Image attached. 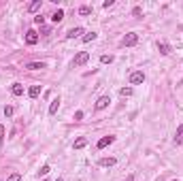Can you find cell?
<instances>
[{
  "instance_id": "cell-1",
  "label": "cell",
  "mask_w": 183,
  "mask_h": 181,
  "mask_svg": "<svg viewBox=\"0 0 183 181\" xmlns=\"http://www.w3.org/2000/svg\"><path fill=\"white\" fill-rule=\"evenodd\" d=\"M136 43H138V34H136V32H128V34L123 36V41H122L123 47H132V45H136Z\"/></svg>"
},
{
  "instance_id": "cell-2",
  "label": "cell",
  "mask_w": 183,
  "mask_h": 181,
  "mask_svg": "<svg viewBox=\"0 0 183 181\" xmlns=\"http://www.w3.org/2000/svg\"><path fill=\"white\" fill-rule=\"evenodd\" d=\"M143 81H145V72H143V71H136V72H132V75H130V83H132V85L143 83Z\"/></svg>"
},
{
  "instance_id": "cell-3",
  "label": "cell",
  "mask_w": 183,
  "mask_h": 181,
  "mask_svg": "<svg viewBox=\"0 0 183 181\" xmlns=\"http://www.w3.org/2000/svg\"><path fill=\"white\" fill-rule=\"evenodd\" d=\"M89 60V53H87V51H81V53H77V58H75V66H83V64H85V62Z\"/></svg>"
},
{
  "instance_id": "cell-4",
  "label": "cell",
  "mask_w": 183,
  "mask_h": 181,
  "mask_svg": "<svg viewBox=\"0 0 183 181\" xmlns=\"http://www.w3.org/2000/svg\"><path fill=\"white\" fill-rule=\"evenodd\" d=\"M109 102H111V98L109 96H100L96 100V111H102V109H107L109 107Z\"/></svg>"
},
{
  "instance_id": "cell-5",
  "label": "cell",
  "mask_w": 183,
  "mask_h": 181,
  "mask_svg": "<svg viewBox=\"0 0 183 181\" xmlns=\"http://www.w3.org/2000/svg\"><path fill=\"white\" fill-rule=\"evenodd\" d=\"M26 43H28V45H36L38 43V34L34 30H28V32H26Z\"/></svg>"
},
{
  "instance_id": "cell-6",
  "label": "cell",
  "mask_w": 183,
  "mask_h": 181,
  "mask_svg": "<svg viewBox=\"0 0 183 181\" xmlns=\"http://www.w3.org/2000/svg\"><path fill=\"white\" fill-rule=\"evenodd\" d=\"M113 141H115V136H102V139L98 141L96 147H98V149H104V147H107V145H111Z\"/></svg>"
},
{
  "instance_id": "cell-7",
  "label": "cell",
  "mask_w": 183,
  "mask_h": 181,
  "mask_svg": "<svg viewBox=\"0 0 183 181\" xmlns=\"http://www.w3.org/2000/svg\"><path fill=\"white\" fill-rule=\"evenodd\" d=\"M81 34H83V28H79V26H77V28H70V30L66 32V36H68V38H79Z\"/></svg>"
},
{
  "instance_id": "cell-8",
  "label": "cell",
  "mask_w": 183,
  "mask_h": 181,
  "mask_svg": "<svg viewBox=\"0 0 183 181\" xmlns=\"http://www.w3.org/2000/svg\"><path fill=\"white\" fill-rule=\"evenodd\" d=\"M58 109H60V98H53V100H51V105H49V115H55V113H58Z\"/></svg>"
},
{
  "instance_id": "cell-9",
  "label": "cell",
  "mask_w": 183,
  "mask_h": 181,
  "mask_svg": "<svg viewBox=\"0 0 183 181\" xmlns=\"http://www.w3.org/2000/svg\"><path fill=\"white\" fill-rule=\"evenodd\" d=\"M11 94H13V96H22V94H24V85H22V83H13Z\"/></svg>"
},
{
  "instance_id": "cell-10",
  "label": "cell",
  "mask_w": 183,
  "mask_h": 181,
  "mask_svg": "<svg viewBox=\"0 0 183 181\" xmlns=\"http://www.w3.org/2000/svg\"><path fill=\"white\" fill-rule=\"evenodd\" d=\"M175 143H177V145H183V124L177 128V132H175Z\"/></svg>"
},
{
  "instance_id": "cell-11",
  "label": "cell",
  "mask_w": 183,
  "mask_h": 181,
  "mask_svg": "<svg viewBox=\"0 0 183 181\" xmlns=\"http://www.w3.org/2000/svg\"><path fill=\"white\" fill-rule=\"evenodd\" d=\"M62 19H64V11H62V9H58V11L51 15V22H53V24H60Z\"/></svg>"
},
{
  "instance_id": "cell-12",
  "label": "cell",
  "mask_w": 183,
  "mask_h": 181,
  "mask_svg": "<svg viewBox=\"0 0 183 181\" xmlns=\"http://www.w3.org/2000/svg\"><path fill=\"white\" fill-rule=\"evenodd\" d=\"M115 162H117V160H115V158H102V160H100V162H98V164H100V166H104V169H107V166H115Z\"/></svg>"
},
{
  "instance_id": "cell-13",
  "label": "cell",
  "mask_w": 183,
  "mask_h": 181,
  "mask_svg": "<svg viewBox=\"0 0 183 181\" xmlns=\"http://www.w3.org/2000/svg\"><path fill=\"white\" fill-rule=\"evenodd\" d=\"M38 94H41V85H32V87L28 90V96L30 98H36Z\"/></svg>"
},
{
  "instance_id": "cell-14",
  "label": "cell",
  "mask_w": 183,
  "mask_h": 181,
  "mask_svg": "<svg viewBox=\"0 0 183 181\" xmlns=\"http://www.w3.org/2000/svg\"><path fill=\"white\" fill-rule=\"evenodd\" d=\"M26 68H30V71H41V68H45V64H43V62H30Z\"/></svg>"
},
{
  "instance_id": "cell-15",
  "label": "cell",
  "mask_w": 183,
  "mask_h": 181,
  "mask_svg": "<svg viewBox=\"0 0 183 181\" xmlns=\"http://www.w3.org/2000/svg\"><path fill=\"white\" fill-rule=\"evenodd\" d=\"M96 32H87V34H83L81 36V41H83V43H92V41H96Z\"/></svg>"
},
{
  "instance_id": "cell-16",
  "label": "cell",
  "mask_w": 183,
  "mask_h": 181,
  "mask_svg": "<svg viewBox=\"0 0 183 181\" xmlns=\"http://www.w3.org/2000/svg\"><path fill=\"white\" fill-rule=\"evenodd\" d=\"M158 49H160V53H162V56H168V53H171V45H166V43H160Z\"/></svg>"
},
{
  "instance_id": "cell-17",
  "label": "cell",
  "mask_w": 183,
  "mask_h": 181,
  "mask_svg": "<svg viewBox=\"0 0 183 181\" xmlns=\"http://www.w3.org/2000/svg\"><path fill=\"white\" fill-rule=\"evenodd\" d=\"M38 9H41V0H34V2L28 4V11H30V13H36Z\"/></svg>"
},
{
  "instance_id": "cell-18",
  "label": "cell",
  "mask_w": 183,
  "mask_h": 181,
  "mask_svg": "<svg viewBox=\"0 0 183 181\" xmlns=\"http://www.w3.org/2000/svg\"><path fill=\"white\" fill-rule=\"evenodd\" d=\"M87 145V139H83V136H81V139H77V141H75V149H83V147H85Z\"/></svg>"
},
{
  "instance_id": "cell-19",
  "label": "cell",
  "mask_w": 183,
  "mask_h": 181,
  "mask_svg": "<svg viewBox=\"0 0 183 181\" xmlns=\"http://www.w3.org/2000/svg\"><path fill=\"white\" fill-rule=\"evenodd\" d=\"M119 94H122L123 98H126V96H132V87H122V90H119Z\"/></svg>"
},
{
  "instance_id": "cell-20",
  "label": "cell",
  "mask_w": 183,
  "mask_h": 181,
  "mask_svg": "<svg viewBox=\"0 0 183 181\" xmlns=\"http://www.w3.org/2000/svg\"><path fill=\"white\" fill-rule=\"evenodd\" d=\"M89 13H92L89 7H81V9H79V15H89Z\"/></svg>"
},
{
  "instance_id": "cell-21",
  "label": "cell",
  "mask_w": 183,
  "mask_h": 181,
  "mask_svg": "<svg viewBox=\"0 0 183 181\" xmlns=\"http://www.w3.org/2000/svg\"><path fill=\"white\" fill-rule=\"evenodd\" d=\"M100 62H102V64H111V62H113V56H102Z\"/></svg>"
},
{
  "instance_id": "cell-22",
  "label": "cell",
  "mask_w": 183,
  "mask_h": 181,
  "mask_svg": "<svg viewBox=\"0 0 183 181\" xmlns=\"http://www.w3.org/2000/svg\"><path fill=\"white\" fill-rule=\"evenodd\" d=\"M7 181H22V175H19V173H13V175H11Z\"/></svg>"
},
{
  "instance_id": "cell-23",
  "label": "cell",
  "mask_w": 183,
  "mask_h": 181,
  "mask_svg": "<svg viewBox=\"0 0 183 181\" xmlns=\"http://www.w3.org/2000/svg\"><path fill=\"white\" fill-rule=\"evenodd\" d=\"M4 115L11 117V115H13V107H4Z\"/></svg>"
},
{
  "instance_id": "cell-24",
  "label": "cell",
  "mask_w": 183,
  "mask_h": 181,
  "mask_svg": "<svg viewBox=\"0 0 183 181\" xmlns=\"http://www.w3.org/2000/svg\"><path fill=\"white\" fill-rule=\"evenodd\" d=\"M4 143V126H0V145Z\"/></svg>"
},
{
  "instance_id": "cell-25",
  "label": "cell",
  "mask_w": 183,
  "mask_h": 181,
  "mask_svg": "<svg viewBox=\"0 0 183 181\" xmlns=\"http://www.w3.org/2000/svg\"><path fill=\"white\" fill-rule=\"evenodd\" d=\"M75 120H83V111H77L75 113Z\"/></svg>"
},
{
  "instance_id": "cell-26",
  "label": "cell",
  "mask_w": 183,
  "mask_h": 181,
  "mask_svg": "<svg viewBox=\"0 0 183 181\" xmlns=\"http://www.w3.org/2000/svg\"><path fill=\"white\" fill-rule=\"evenodd\" d=\"M49 170H51V169H49V166H43V169H41V170H38V173H41V175H47V173H49Z\"/></svg>"
},
{
  "instance_id": "cell-27",
  "label": "cell",
  "mask_w": 183,
  "mask_h": 181,
  "mask_svg": "<svg viewBox=\"0 0 183 181\" xmlns=\"http://www.w3.org/2000/svg\"><path fill=\"white\" fill-rule=\"evenodd\" d=\"M104 9H109V7H113V0H104V4H102Z\"/></svg>"
},
{
  "instance_id": "cell-28",
  "label": "cell",
  "mask_w": 183,
  "mask_h": 181,
  "mask_svg": "<svg viewBox=\"0 0 183 181\" xmlns=\"http://www.w3.org/2000/svg\"><path fill=\"white\" fill-rule=\"evenodd\" d=\"M34 22H36V24H43V22H45V17H41V15H36V17H34Z\"/></svg>"
},
{
  "instance_id": "cell-29",
  "label": "cell",
  "mask_w": 183,
  "mask_h": 181,
  "mask_svg": "<svg viewBox=\"0 0 183 181\" xmlns=\"http://www.w3.org/2000/svg\"><path fill=\"white\" fill-rule=\"evenodd\" d=\"M132 13H134L136 17H138V15H141V13H143V9H141V7H136V9H134V11H132Z\"/></svg>"
},
{
  "instance_id": "cell-30",
  "label": "cell",
  "mask_w": 183,
  "mask_h": 181,
  "mask_svg": "<svg viewBox=\"0 0 183 181\" xmlns=\"http://www.w3.org/2000/svg\"><path fill=\"white\" fill-rule=\"evenodd\" d=\"M55 181H62V179H60V177H58V179H55Z\"/></svg>"
}]
</instances>
